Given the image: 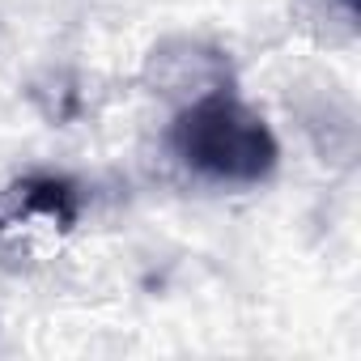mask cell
Segmentation results:
<instances>
[{"label": "cell", "instance_id": "1", "mask_svg": "<svg viewBox=\"0 0 361 361\" xmlns=\"http://www.w3.org/2000/svg\"><path fill=\"white\" fill-rule=\"evenodd\" d=\"M174 153L213 183L251 188L276 170L281 149L259 111H251L230 90H213L188 102L170 132Z\"/></svg>", "mask_w": 361, "mask_h": 361}, {"label": "cell", "instance_id": "2", "mask_svg": "<svg viewBox=\"0 0 361 361\" xmlns=\"http://www.w3.org/2000/svg\"><path fill=\"white\" fill-rule=\"evenodd\" d=\"M145 77L161 98L196 102L213 90H226L230 60L217 47L196 43V39H166L161 47H153V56L145 64Z\"/></svg>", "mask_w": 361, "mask_h": 361}, {"label": "cell", "instance_id": "3", "mask_svg": "<svg viewBox=\"0 0 361 361\" xmlns=\"http://www.w3.org/2000/svg\"><path fill=\"white\" fill-rule=\"evenodd\" d=\"M47 226V230H73L77 221V188L56 174H30L0 196V234L22 226Z\"/></svg>", "mask_w": 361, "mask_h": 361}]
</instances>
